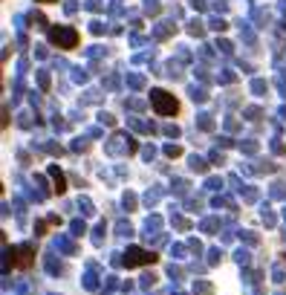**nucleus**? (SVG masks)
<instances>
[{
  "instance_id": "obj_1",
  "label": "nucleus",
  "mask_w": 286,
  "mask_h": 295,
  "mask_svg": "<svg viewBox=\"0 0 286 295\" xmlns=\"http://www.w3.org/2000/svg\"><path fill=\"white\" fill-rule=\"evenodd\" d=\"M150 105L159 116H176L179 113V102L168 90H150Z\"/></svg>"
},
{
  "instance_id": "obj_2",
  "label": "nucleus",
  "mask_w": 286,
  "mask_h": 295,
  "mask_svg": "<svg viewBox=\"0 0 286 295\" xmlns=\"http://www.w3.org/2000/svg\"><path fill=\"white\" fill-rule=\"evenodd\" d=\"M6 255H9V258H6V266H12V269H26V266L35 263V246H29V243L12 246Z\"/></svg>"
},
{
  "instance_id": "obj_3",
  "label": "nucleus",
  "mask_w": 286,
  "mask_h": 295,
  "mask_svg": "<svg viewBox=\"0 0 286 295\" xmlns=\"http://www.w3.org/2000/svg\"><path fill=\"white\" fill-rule=\"evenodd\" d=\"M49 41H52L58 49H75L78 47V32H75L72 26H52V29H49Z\"/></svg>"
},
{
  "instance_id": "obj_4",
  "label": "nucleus",
  "mask_w": 286,
  "mask_h": 295,
  "mask_svg": "<svg viewBox=\"0 0 286 295\" xmlns=\"http://www.w3.org/2000/svg\"><path fill=\"white\" fill-rule=\"evenodd\" d=\"M156 252H148V249H142V246H130L125 252V266L127 269H136V266H153L156 263Z\"/></svg>"
},
{
  "instance_id": "obj_5",
  "label": "nucleus",
  "mask_w": 286,
  "mask_h": 295,
  "mask_svg": "<svg viewBox=\"0 0 286 295\" xmlns=\"http://www.w3.org/2000/svg\"><path fill=\"white\" fill-rule=\"evenodd\" d=\"M49 177L55 182V194H64V191H67V177H64V171L58 165H49Z\"/></svg>"
},
{
  "instance_id": "obj_6",
  "label": "nucleus",
  "mask_w": 286,
  "mask_h": 295,
  "mask_svg": "<svg viewBox=\"0 0 286 295\" xmlns=\"http://www.w3.org/2000/svg\"><path fill=\"white\" fill-rule=\"evenodd\" d=\"M35 3H55V0H35Z\"/></svg>"
}]
</instances>
